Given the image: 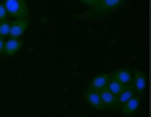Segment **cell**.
Instances as JSON below:
<instances>
[{"mask_svg": "<svg viewBox=\"0 0 151 117\" xmlns=\"http://www.w3.org/2000/svg\"><path fill=\"white\" fill-rule=\"evenodd\" d=\"M141 105V95H134L131 100H127L124 105H120V112L122 116H132Z\"/></svg>", "mask_w": 151, "mask_h": 117, "instance_id": "7", "label": "cell"}, {"mask_svg": "<svg viewBox=\"0 0 151 117\" xmlns=\"http://www.w3.org/2000/svg\"><path fill=\"white\" fill-rule=\"evenodd\" d=\"M112 78L117 79L120 84L127 86V84H131V81H132V71L129 67H120L112 74Z\"/></svg>", "mask_w": 151, "mask_h": 117, "instance_id": "9", "label": "cell"}, {"mask_svg": "<svg viewBox=\"0 0 151 117\" xmlns=\"http://www.w3.org/2000/svg\"><path fill=\"white\" fill-rule=\"evenodd\" d=\"M79 2H83L84 5H88V7L91 9V7H93V5L96 4V2H98V0H79Z\"/></svg>", "mask_w": 151, "mask_h": 117, "instance_id": "15", "label": "cell"}, {"mask_svg": "<svg viewBox=\"0 0 151 117\" xmlns=\"http://www.w3.org/2000/svg\"><path fill=\"white\" fill-rule=\"evenodd\" d=\"M134 95H136V93H134V88H132L131 84L124 86V90L119 93V95H117V105H119V108H120V105H124L127 100H131Z\"/></svg>", "mask_w": 151, "mask_h": 117, "instance_id": "11", "label": "cell"}, {"mask_svg": "<svg viewBox=\"0 0 151 117\" xmlns=\"http://www.w3.org/2000/svg\"><path fill=\"white\" fill-rule=\"evenodd\" d=\"M9 33H10V21L5 19V21H0V36L4 40L9 38Z\"/></svg>", "mask_w": 151, "mask_h": 117, "instance_id": "13", "label": "cell"}, {"mask_svg": "<svg viewBox=\"0 0 151 117\" xmlns=\"http://www.w3.org/2000/svg\"><path fill=\"white\" fill-rule=\"evenodd\" d=\"M127 0H98L91 9H88L84 14H79L77 17L79 19H86V21H96L101 19V17H106L113 12L122 7Z\"/></svg>", "mask_w": 151, "mask_h": 117, "instance_id": "1", "label": "cell"}, {"mask_svg": "<svg viewBox=\"0 0 151 117\" xmlns=\"http://www.w3.org/2000/svg\"><path fill=\"white\" fill-rule=\"evenodd\" d=\"M131 86L134 88V93L136 95H142L144 93V90H146V74L142 72L141 69H134L132 71Z\"/></svg>", "mask_w": 151, "mask_h": 117, "instance_id": "3", "label": "cell"}, {"mask_svg": "<svg viewBox=\"0 0 151 117\" xmlns=\"http://www.w3.org/2000/svg\"><path fill=\"white\" fill-rule=\"evenodd\" d=\"M7 17H9V16H7V10H5V7H4V4L0 2V21H5Z\"/></svg>", "mask_w": 151, "mask_h": 117, "instance_id": "14", "label": "cell"}, {"mask_svg": "<svg viewBox=\"0 0 151 117\" xmlns=\"http://www.w3.org/2000/svg\"><path fill=\"white\" fill-rule=\"evenodd\" d=\"M83 97H84V100L88 102V105H91L94 110H106L105 105H103V102H101V98H100V93H98V91L86 88L84 93H83Z\"/></svg>", "mask_w": 151, "mask_h": 117, "instance_id": "5", "label": "cell"}, {"mask_svg": "<svg viewBox=\"0 0 151 117\" xmlns=\"http://www.w3.org/2000/svg\"><path fill=\"white\" fill-rule=\"evenodd\" d=\"M29 28V19L24 17V19H14L10 21V33H9V38H21L26 29Z\"/></svg>", "mask_w": 151, "mask_h": 117, "instance_id": "4", "label": "cell"}, {"mask_svg": "<svg viewBox=\"0 0 151 117\" xmlns=\"http://www.w3.org/2000/svg\"><path fill=\"white\" fill-rule=\"evenodd\" d=\"M22 48V41L21 38H7L5 40V45H4V55H16L19 50Z\"/></svg>", "mask_w": 151, "mask_h": 117, "instance_id": "8", "label": "cell"}, {"mask_svg": "<svg viewBox=\"0 0 151 117\" xmlns=\"http://www.w3.org/2000/svg\"><path fill=\"white\" fill-rule=\"evenodd\" d=\"M100 93V98H101V102H103L105 108H112V110H117L119 105H117V97L113 95L112 91H108L106 88L101 90V91H98Z\"/></svg>", "mask_w": 151, "mask_h": 117, "instance_id": "10", "label": "cell"}, {"mask_svg": "<svg viewBox=\"0 0 151 117\" xmlns=\"http://www.w3.org/2000/svg\"><path fill=\"white\" fill-rule=\"evenodd\" d=\"M2 4L7 10V16H12L14 19H24L29 16L28 0H4Z\"/></svg>", "mask_w": 151, "mask_h": 117, "instance_id": "2", "label": "cell"}, {"mask_svg": "<svg viewBox=\"0 0 151 117\" xmlns=\"http://www.w3.org/2000/svg\"><path fill=\"white\" fill-rule=\"evenodd\" d=\"M110 76H112L110 72H101V74H96V76L89 81L88 88H89V90H94V91H101V90H105V88H106Z\"/></svg>", "mask_w": 151, "mask_h": 117, "instance_id": "6", "label": "cell"}, {"mask_svg": "<svg viewBox=\"0 0 151 117\" xmlns=\"http://www.w3.org/2000/svg\"><path fill=\"white\" fill-rule=\"evenodd\" d=\"M4 45H5V40L0 36V55H4Z\"/></svg>", "mask_w": 151, "mask_h": 117, "instance_id": "16", "label": "cell"}, {"mask_svg": "<svg viewBox=\"0 0 151 117\" xmlns=\"http://www.w3.org/2000/svg\"><path fill=\"white\" fill-rule=\"evenodd\" d=\"M106 90H108V91H112L113 95L117 97V95H119V93L124 90V84H120L117 79H113L112 76H110V79H108V84H106Z\"/></svg>", "mask_w": 151, "mask_h": 117, "instance_id": "12", "label": "cell"}]
</instances>
